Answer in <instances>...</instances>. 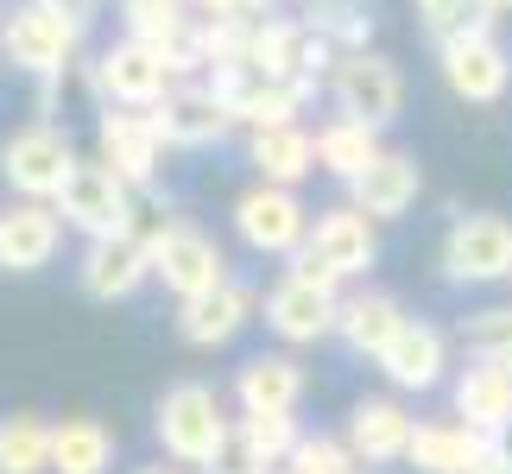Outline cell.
Here are the masks:
<instances>
[{
	"label": "cell",
	"mask_w": 512,
	"mask_h": 474,
	"mask_svg": "<svg viewBox=\"0 0 512 474\" xmlns=\"http://www.w3.org/2000/svg\"><path fill=\"white\" fill-rule=\"evenodd\" d=\"M83 32H89V19L76 7H64V0H19V7L0 19V57L45 83V76H64L76 64Z\"/></svg>",
	"instance_id": "obj_1"
},
{
	"label": "cell",
	"mask_w": 512,
	"mask_h": 474,
	"mask_svg": "<svg viewBox=\"0 0 512 474\" xmlns=\"http://www.w3.org/2000/svg\"><path fill=\"white\" fill-rule=\"evenodd\" d=\"M57 215L83 234V241H102V234H152L165 215H140V190L127 184L108 158H76L70 184L57 190Z\"/></svg>",
	"instance_id": "obj_2"
},
{
	"label": "cell",
	"mask_w": 512,
	"mask_h": 474,
	"mask_svg": "<svg viewBox=\"0 0 512 474\" xmlns=\"http://www.w3.org/2000/svg\"><path fill=\"white\" fill-rule=\"evenodd\" d=\"M228 411H222V392L203 386V380H177L159 392V405H152V437H159V449L171 462L184 468H203L215 449H222L228 437Z\"/></svg>",
	"instance_id": "obj_3"
},
{
	"label": "cell",
	"mask_w": 512,
	"mask_h": 474,
	"mask_svg": "<svg viewBox=\"0 0 512 474\" xmlns=\"http://www.w3.org/2000/svg\"><path fill=\"white\" fill-rule=\"evenodd\" d=\"M291 266L310 272V279H329V285H348V279H367L373 266H380V234H373V215L367 209H323L317 222H310L304 247L291 253Z\"/></svg>",
	"instance_id": "obj_4"
},
{
	"label": "cell",
	"mask_w": 512,
	"mask_h": 474,
	"mask_svg": "<svg viewBox=\"0 0 512 474\" xmlns=\"http://www.w3.org/2000/svg\"><path fill=\"white\" fill-rule=\"evenodd\" d=\"M228 222H234V241L247 253H260V260H291V253L304 247V234H310V209H304V196L291 184H266L260 177L253 190L234 196Z\"/></svg>",
	"instance_id": "obj_5"
},
{
	"label": "cell",
	"mask_w": 512,
	"mask_h": 474,
	"mask_svg": "<svg viewBox=\"0 0 512 474\" xmlns=\"http://www.w3.org/2000/svg\"><path fill=\"white\" fill-rule=\"evenodd\" d=\"M76 171V146L57 121H32L0 140V177H7L13 196H38V203H57V190L70 184Z\"/></svg>",
	"instance_id": "obj_6"
},
{
	"label": "cell",
	"mask_w": 512,
	"mask_h": 474,
	"mask_svg": "<svg viewBox=\"0 0 512 474\" xmlns=\"http://www.w3.org/2000/svg\"><path fill=\"white\" fill-rule=\"evenodd\" d=\"M89 76V89L102 95V102H121V108H159L171 83H177V70H171V57L159 45H146V38H121V45H108L95 64H83Z\"/></svg>",
	"instance_id": "obj_7"
},
{
	"label": "cell",
	"mask_w": 512,
	"mask_h": 474,
	"mask_svg": "<svg viewBox=\"0 0 512 474\" xmlns=\"http://www.w3.org/2000/svg\"><path fill=\"white\" fill-rule=\"evenodd\" d=\"M443 279L449 285H512V222L494 209L456 215L443 234Z\"/></svg>",
	"instance_id": "obj_8"
},
{
	"label": "cell",
	"mask_w": 512,
	"mask_h": 474,
	"mask_svg": "<svg viewBox=\"0 0 512 474\" xmlns=\"http://www.w3.org/2000/svg\"><path fill=\"white\" fill-rule=\"evenodd\" d=\"M146 247H152V279H159L171 298H196V291H215L228 279V260H222V247H215V234H203L196 222H159L146 234Z\"/></svg>",
	"instance_id": "obj_9"
},
{
	"label": "cell",
	"mask_w": 512,
	"mask_h": 474,
	"mask_svg": "<svg viewBox=\"0 0 512 474\" xmlns=\"http://www.w3.org/2000/svg\"><path fill=\"white\" fill-rule=\"evenodd\" d=\"M266 310V329L279 335L285 348H310V342H323V335H336V316H342V285H329V279H310V272L291 266L279 285L260 298Z\"/></svg>",
	"instance_id": "obj_10"
},
{
	"label": "cell",
	"mask_w": 512,
	"mask_h": 474,
	"mask_svg": "<svg viewBox=\"0 0 512 474\" xmlns=\"http://www.w3.org/2000/svg\"><path fill=\"white\" fill-rule=\"evenodd\" d=\"M95 158H108V165L121 171L133 190H152V184H159L165 133H159V121H152V108L102 102V114H95Z\"/></svg>",
	"instance_id": "obj_11"
},
{
	"label": "cell",
	"mask_w": 512,
	"mask_h": 474,
	"mask_svg": "<svg viewBox=\"0 0 512 474\" xmlns=\"http://www.w3.org/2000/svg\"><path fill=\"white\" fill-rule=\"evenodd\" d=\"M152 121H159L165 146L203 152V146H222L228 133H234V108L222 102V89H215L209 76H177L171 95L152 108Z\"/></svg>",
	"instance_id": "obj_12"
},
{
	"label": "cell",
	"mask_w": 512,
	"mask_h": 474,
	"mask_svg": "<svg viewBox=\"0 0 512 474\" xmlns=\"http://www.w3.org/2000/svg\"><path fill=\"white\" fill-rule=\"evenodd\" d=\"M329 95H336V108L354 114V121L392 127L405 108V76L380 51H342V64L329 70Z\"/></svg>",
	"instance_id": "obj_13"
},
{
	"label": "cell",
	"mask_w": 512,
	"mask_h": 474,
	"mask_svg": "<svg viewBox=\"0 0 512 474\" xmlns=\"http://www.w3.org/2000/svg\"><path fill=\"white\" fill-rule=\"evenodd\" d=\"M146 279H152L146 234H102V241L83 247V266H76V285H83L89 304H127Z\"/></svg>",
	"instance_id": "obj_14"
},
{
	"label": "cell",
	"mask_w": 512,
	"mask_h": 474,
	"mask_svg": "<svg viewBox=\"0 0 512 474\" xmlns=\"http://www.w3.org/2000/svg\"><path fill=\"white\" fill-rule=\"evenodd\" d=\"M64 215L57 203H38V196H13L0 209V272H45L64 247Z\"/></svg>",
	"instance_id": "obj_15"
},
{
	"label": "cell",
	"mask_w": 512,
	"mask_h": 474,
	"mask_svg": "<svg viewBox=\"0 0 512 474\" xmlns=\"http://www.w3.org/2000/svg\"><path fill=\"white\" fill-rule=\"evenodd\" d=\"M253 291L247 285H234V279H222L215 291H196V298H177V316H171V329H177V342L184 348H228L234 335H241L247 323H253Z\"/></svg>",
	"instance_id": "obj_16"
},
{
	"label": "cell",
	"mask_w": 512,
	"mask_h": 474,
	"mask_svg": "<svg viewBox=\"0 0 512 474\" xmlns=\"http://www.w3.org/2000/svg\"><path fill=\"white\" fill-rule=\"evenodd\" d=\"M437 57H443V83H449L456 102L487 108V102H500V95L512 89V57H506V45L494 32L456 38V45H443Z\"/></svg>",
	"instance_id": "obj_17"
},
{
	"label": "cell",
	"mask_w": 512,
	"mask_h": 474,
	"mask_svg": "<svg viewBox=\"0 0 512 474\" xmlns=\"http://www.w3.org/2000/svg\"><path fill=\"white\" fill-rule=\"evenodd\" d=\"M418 196H424V165L411 152H380L361 177H348V203L367 209L373 222H399Z\"/></svg>",
	"instance_id": "obj_18"
},
{
	"label": "cell",
	"mask_w": 512,
	"mask_h": 474,
	"mask_svg": "<svg viewBox=\"0 0 512 474\" xmlns=\"http://www.w3.org/2000/svg\"><path fill=\"white\" fill-rule=\"evenodd\" d=\"M373 367H380L386 386H399V392H430V386L443 380V367H449V342H443L437 323L405 316V329L380 348V361H373Z\"/></svg>",
	"instance_id": "obj_19"
},
{
	"label": "cell",
	"mask_w": 512,
	"mask_h": 474,
	"mask_svg": "<svg viewBox=\"0 0 512 474\" xmlns=\"http://www.w3.org/2000/svg\"><path fill=\"white\" fill-rule=\"evenodd\" d=\"M411 430H418V418H411L399 399H361V405L348 411V443H354V456H361L367 468L405 462Z\"/></svg>",
	"instance_id": "obj_20"
},
{
	"label": "cell",
	"mask_w": 512,
	"mask_h": 474,
	"mask_svg": "<svg viewBox=\"0 0 512 474\" xmlns=\"http://www.w3.org/2000/svg\"><path fill=\"white\" fill-rule=\"evenodd\" d=\"M304 386L310 380H304L298 354H253L234 373V405L241 411H298Z\"/></svg>",
	"instance_id": "obj_21"
},
{
	"label": "cell",
	"mask_w": 512,
	"mask_h": 474,
	"mask_svg": "<svg viewBox=\"0 0 512 474\" xmlns=\"http://www.w3.org/2000/svg\"><path fill=\"white\" fill-rule=\"evenodd\" d=\"M399 329H405V304L392 298V291H354V298H342L336 335H342L348 354H361V361H380V348H386Z\"/></svg>",
	"instance_id": "obj_22"
},
{
	"label": "cell",
	"mask_w": 512,
	"mask_h": 474,
	"mask_svg": "<svg viewBox=\"0 0 512 474\" xmlns=\"http://www.w3.org/2000/svg\"><path fill=\"white\" fill-rule=\"evenodd\" d=\"M247 165L266 177V184H291L298 190L310 171H317V133H304L298 121L285 127H260L247 140Z\"/></svg>",
	"instance_id": "obj_23"
},
{
	"label": "cell",
	"mask_w": 512,
	"mask_h": 474,
	"mask_svg": "<svg viewBox=\"0 0 512 474\" xmlns=\"http://www.w3.org/2000/svg\"><path fill=\"white\" fill-rule=\"evenodd\" d=\"M481 449H487V430L475 424H418L411 430V449H405V462L418 468V474H468L481 462Z\"/></svg>",
	"instance_id": "obj_24"
},
{
	"label": "cell",
	"mask_w": 512,
	"mask_h": 474,
	"mask_svg": "<svg viewBox=\"0 0 512 474\" xmlns=\"http://www.w3.org/2000/svg\"><path fill=\"white\" fill-rule=\"evenodd\" d=\"M456 418L487 430V437H500V430L512 424V373L487 367V361H468L456 373Z\"/></svg>",
	"instance_id": "obj_25"
},
{
	"label": "cell",
	"mask_w": 512,
	"mask_h": 474,
	"mask_svg": "<svg viewBox=\"0 0 512 474\" xmlns=\"http://www.w3.org/2000/svg\"><path fill=\"white\" fill-rule=\"evenodd\" d=\"M51 474H114V430L89 411L64 418L51 437Z\"/></svg>",
	"instance_id": "obj_26"
},
{
	"label": "cell",
	"mask_w": 512,
	"mask_h": 474,
	"mask_svg": "<svg viewBox=\"0 0 512 474\" xmlns=\"http://www.w3.org/2000/svg\"><path fill=\"white\" fill-rule=\"evenodd\" d=\"M380 133L386 127H373V121H354V114H336L323 133H317V171H329V177H361L373 158H380L386 146H380Z\"/></svg>",
	"instance_id": "obj_27"
},
{
	"label": "cell",
	"mask_w": 512,
	"mask_h": 474,
	"mask_svg": "<svg viewBox=\"0 0 512 474\" xmlns=\"http://www.w3.org/2000/svg\"><path fill=\"white\" fill-rule=\"evenodd\" d=\"M51 437L57 424H45L38 411H7L0 418V474H51Z\"/></svg>",
	"instance_id": "obj_28"
},
{
	"label": "cell",
	"mask_w": 512,
	"mask_h": 474,
	"mask_svg": "<svg viewBox=\"0 0 512 474\" xmlns=\"http://www.w3.org/2000/svg\"><path fill=\"white\" fill-rule=\"evenodd\" d=\"M500 7L494 0H418V26L430 45H456V38H475V32H494Z\"/></svg>",
	"instance_id": "obj_29"
},
{
	"label": "cell",
	"mask_w": 512,
	"mask_h": 474,
	"mask_svg": "<svg viewBox=\"0 0 512 474\" xmlns=\"http://www.w3.org/2000/svg\"><path fill=\"white\" fill-rule=\"evenodd\" d=\"M196 26V7L190 0H121V32L146 38V45H177Z\"/></svg>",
	"instance_id": "obj_30"
},
{
	"label": "cell",
	"mask_w": 512,
	"mask_h": 474,
	"mask_svg": "<svg viewBox=\"0 0 512 474\" xmlns=\"http://www.w3.org/2000/svg\"><path fill=\"white\" fill-rule=\"evenodd\" d=\"M462 348H468V361H487V367L512 373V304L462 316Z\"/></svg>",
	"instance_id": "obj_31"
},
{
	"label": "cell",
	"mask_w": 512,
	"mask_h": 474,
	"mask_svg": "<svg viewBox=\"0 0 512 474\" xmlns=\"http://www.w3.org/2000/svg\"><path fill=\"white\" fill-rule=\"evenodd\" d=\"M234 424L247 430L253 449H260L272 468H285V462H291V449L304 443V430H298V418H291V411H241Z\"/></svg>",
	"instance_id": "obj_32"
},
{
	"label": "cell",
	"mask_w": 512,
	"mask_h": 474,
	"mask_svg": "<svg viewBox=\"0 0 512 474\" xmlns=\"http://www.w3.org/2000/svg\"><path fill=\"white\" fill-rule=\"evenodd\" d=\"M310 26L323 38H336V51H367L373 38V13L361 0H323V7H310Z\"/></svg>",
	"instance_id": "obj_33"
},
{
	"label": "cell",
	"mask_w": 512,
	"mask_h": 474,
	"mask_svg": "<svg viewBox=\"0 0 512 474\" xmlns=\"http://www.w3.org/2000/svg\"><path fill=\"white\" fill-rule=\"evenodd\" d=\"M291 474H361L367 462L354 456V443L348 437H304L298 449H291Z\"/></svg>",
	"instance_id": "obj_34"
},
{
	"label": "cell",
	"mask_w": 512,
	"mask_h": 474,
	"mask_svg": "<svg viewBox=\"0 0 512 474\" xmlns=\"http://www.w3.org/2000/svg\"><path fill=\"white\" fill-rule=\"evenodd\" d=\"M203 474H279V468H272L260 449H253V437H247L241 424H228V437H222V449L203 462Z\"/></svg>",
	"instance_id": "obj_35"
},
{
	"label": "cell",
	"mask_w": 512,
	"mask_h": 474,
	"mask_svg": "<svg viewBox=\"0 0 512 474\" xmlns=\"http://www.w3.org/2000/svg\"><path fill=\"white\" fill-rule=\"evenodd\" d=\"M468 474H512V456H506V449H500L494 437H487V449H481V462L468 468Z\"/></svg>",
	"instance_id": "obj_36"
},
{
	"label": "cell",
	"mask_w": 512,
	"mask_h": 474,
	"mask_svg": "<svg viewBox=\"0 0 512 474\" xmlns=\"http://www.w3.org/2000/svg\"><path fill=\"white\" fill-rule=\"evenodd\" d=\"M133 474H184V462H171V456H165V462H146V468H133Z\"/></svg>",
	"instance_id": "obj_37"
},
{
	"label": "cell",
	"mask_w": 512,
	"mask_h": 474,
	"mask_svg": "<svg viewBox=\"0 0 512 474\" xmlns=\"http://www.w3.org/2000/svg\"><path fill=\"white\" fill-rule=\"evenodd\" d=\"M494 443H500V449H506V456H512V424H506V430H500V437H494Z\"/></svg>",
	"instance_id": "obj_38"
},
{
	"label": "cell",
	"mask_w": 512,
	"mask_h": 474,
	"mask_svg": "<svg viewBox=\"0 0 512 474\" xmlns=\"http://www.w3.org/2000/svg\"><path fill=\"white\" fill-rule=\"evenodd\" d=\"M494 7H500V13H512V0H494Z\"/></svg>",
	"instance_id": "obj_39"
},
{
	"label": "cell",
	"mask_w": 512,
	"mask_h": 474,
	"mask_svg": "<svg viewBox=\"0 0 512 474\" xmlns=\"http://www.w3.org/2000/svg\"><path fill=\"white\" fill-rule=\"evenodd\" d=\"M304 7H323V0H304Z\"/></svg>",
	"instance_id": "obj_40"
},
{
	"label": "cell",
	"mask_w": 512,
	"mask_h": 474,
	"mask_svg": "<svg viewBox=\"0 0 512 474\" xmlns=\"http://www.w3.org/2000/svg\"><path fill=\"white\" fill-rule=\"evenodd\" d=\"M279 474H291V468H279Z\"/></svg>",
	"instance_id": "obj_41"
},
{
	"label": "cell",
	"mask_w": 512,
	"mask_h": 474,
	"mask_svg": "<svg viewBox=\"0 0 512 474\" xmlns=\"http://www.w3.org/2000/svg\"><path fill=\"white\" fill-rule=\"evenodd\" d=\"M0 64H7V57H0Z\"/></svg>",
	"instance_id": "obj_42"
},
{
	"label": "cell",
	"mask_w": 512,
	"mask_h": 474,
	"mask_svg": "<svg viewBox=\"0 0 512 474\" xmlns=\"http://www.w3.org/2000/svg\"><path fill=\"white\" fill-rule=\"evenodd\" d=\"M190 7H196V0H190Z\"/></svg>",
	"instance_id": "obj_43"
}]
</instances>
